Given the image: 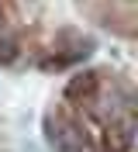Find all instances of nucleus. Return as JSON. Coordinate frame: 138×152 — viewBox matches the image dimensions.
Instances as JSON below:
<instances>
[{"mask_svg": "<svg viewBox=\"0 0 138 152\" xmlns=\"http://www.w3.org/2000/svg\"><path fill=\"white\" fill-rule=\"evenodd\" d=\"M48 145L52 152H86V135L80 132V124L55 118L48 121Z\"/></svg>", "mask_w": 138, "mask_h": 152, "instance_id": "1", "label": "nucleus"}, {"mask_svg": "<svg viewBox=\"0 0 138 152\" xmlns=\"http://www.w3.org/2000/svg\"><path fill=\"white\" fill-rule=\"evenodd\" d=\"M14 59H18V45L10 38H4L0 42V62H14Z\"/></svg>", "mask_w": 138, "mask_h": 152, "instance_id": "3", "label": "nucleus"}, {"mask_svg": "<svg viewBox=\"0 0 138 152\" xmlns=\"http://www.w3.org/2000/svg\"><path fill=\"white\" fill-rule=\"evenodd\" d=\"M93 86H97V76H93V73H86V76H76V80H73V83H69V86H66V97H90L93 94Z\"/></svg>", "mask_w": 138, "mask_h": 152, "instance_id": "2", "label": "nucleus"}, {"mask_svg": "<svg viewBox=\"0 0 138 152\" xmlns=\"http://www.w3.org/2000/svg\"><path fill=\"white\" fill-rule=\"evenodd\" d=\"M0 21H4V7H0Z\"/></svg>", "mask_w": 138, "mask_h": 152, "instance_id": "4", "label": "nucleus"}]
</instances>
